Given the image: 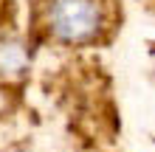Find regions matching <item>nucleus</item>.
Wrapping results in <instances>:
<instances>
[{
	"instance_id": "nucleus-4",
	"label": "nucleus",
	"mask_w": 155,
	"mask_h": 152,
	"mask_svg": "<svg viewBox=\"0 0 155 152\" xmlns=\"http://www.w3.org/2000/svg\"><path fill=\"white\" fill-rule=\"evenodd\" d=\"M0 8H3V3H0Z\"/></svg>"
},
{
	"instance_id": "nucleus-1",
	"label": "nucleus",
	"mask_w": 155,
	"mask_h": 152,
	"mask_svg": "<svg viewBox=\"0 0 155 152\" xmlns=\"http://www.w3.org/2000/svg\"><path fill=\"white\" fill-rule=\"evenodd\" d=\"M116 25L113 0H45L40 8L42 34L65 48H90L107 42Z\"/></svg>"
},
{
	"instance_id": "nucleus-2",
	"label": "nucleus",
	"mask_w": 155,
	"mask_h": 152,
	"mask_svg": "<svg viewBox=\"0 0 155 152\" xmlns=\"http://www.w3.org/2000/svg\"><path fill=\"white\" fill-rule=\"evenodd\" d=\"M31 53L17 40H0V79H20L28 70Z\"/></svg>"
},
{
	"instance_id": "nucleus-3",
	"label": "nucleus",
	"mask_w": 155,
	"mask_h": 152,
	"mask_svg": "<svg viewBox=\"0 0 155 152\" xmlns=\"http://www.w3.org/2000/svg\"><path fill=\"white\" fill-rule=\"evenodd\" d=\"M141 3H150V6H155V0H141Z\"/></svg>"
}]
</instances>
